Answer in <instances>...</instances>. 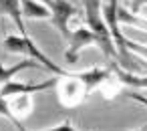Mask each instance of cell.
Wrapping results in <instances>:
<instances>
[{
  "instance_id": "cell-1",
  "label": "cell",
  "mask_w": 147,
  "mask_h": 131,
  "mask_svg": "<svg viewBox=\"0 0 147 131\" xmlns=\"http://www.w3.org/2000/svg\"><path fill=\"white\" fill-rule=\"evenodd\" d=\"M2 47H4V51H8V53H12V55H26L28 59H32V61H36L40 67H45L47 71H51L53 75H57V77H71L73 73L71 71H65L63 67H59L55 61H51L42 51H40V47H36L34 45V41L26 34V36H20V34H8L4 41H2Z\"/></svg>"
},
{
  "instance_id": "cell-2",
  "label": "cell",
  "mask_w": 147,
  "mask_h": 131,
  "mask_svg": "<svg viewBox=\"0 0 147 131\" xmlns=\"http://www.w3.org/2000/svg\"><path fill=\"white\" fill-rule=\"evenodd\" d=\"M85 4V16H87V28L97 36V47L109 57V59H119L115 51L113 36L105 24L103 12H101V0H83Z\"/></svg>"
},
{
  "instance_id": "cell-3",
  "label": "cell",
  "mask_w": 147,
  "mask_h": 131,
  "mask_svg": "<svg viewBox=\"0 0 147 131\" xmlns=\"http://www.w3.org/2000/svg\"><path fill=\"white\" fill-rule=\"evenodd\" d=\"M59 85V77H51L42 83H30V81H24V83H18V81H10V83H4L0 87V97L4 99H10V97H22V95H32V93H42V91H49V89H55Z\"/></svg>"
},
{
  "instance_id": "cell-4",
  "label": "cell",
  "mask_w": 147,
  "mask_h": 131,
  "mask_svg": "<svg viewBox=\"0 0 147 131\" xmlns=\"http://www.w3.org/2000/svg\"><path fill=\"white\" fill-rule=\"evenodd\" d=\"M49 10H51V24L61 32L63 38H69L71 36V28H69V22H71V16L77 14V8L73 6L71 0H51L49 2Z\"/></svg>"
},
{
  "instance_id": "cell-5",
  "label": "cell",
  "mask_w": 147,
  "mask_h": 131,
  "mask_svg": "<svg viewBox=\"0 0 147 131\" xmlns=\"http://www.w3.org/2000/svg\"><path fill=\"white\" fill-rule=\"evenodd\" d=\"M67 41H69V47H67V51H65V61L71 63V65H75V63L79 61L81 49H85V47H89V45H97V36H95L87 26H79L77 30H73Z\"/></svg>"
},
{
  "instance_id": "cell-6",
  "label": "cell",
  "mask_w": 147,
  "mask_h": 131,
  "mask_svg": "<svg viewBox=\"0 0 147 131\" xmlns=\"http://www.w3.org/2000/svg\"><path fill=\"white\" fill-rule=\"evenodd\" d=\"M65 79V77H63ZM87 97V91L83 87V83L77 79V75L73 73L71 77L65 79V83L61 85V99L65 107H77L83 99Z\"/></svg>"
},
{
  "instance_id": "cell-7",
  "label": "cell",
  "mask_w": 147,
  "mask_h": 131,
  "mask_svg": "<svg viewBox=\"0 0 147 131\" xmlns=\"http://www.w3.org/2000/svg\"><path fill=\"white\" fill-rule=\"evenodd\" d=\"M75 75H77V79L83 83V87H85V91H87V95H89L93 89H97V87H101L103 83L109 81L111 71H109V69H101V67H91L89 71H81V73H75Z\"/></svg>"
},
{
  "instance_id": "cell-8",
  "label": "cell",
  "mask_w": 147,
  "mask_h": 131,
  "mask_svg": "<svg viewBox=\"0 0 147 131\" xmlns=\"http://www.w3.org/2000/svg\"><path fill=\"white\" fill-rule=\"evenodd\" d=\"M0 14L8 16L16 24V28L20 30V36H26V26L20 12V0H0Z\"/></svg>"
},
{
  "instance_id": "cell-9",
  "label": "cell",
  "mask_w": 147,
  "mask_h": 131,
  "mask_svg": "<svg viewBox=\"0 0 147 131\" xmlns=\"http://www.w3.org/2000/svg\"><path fill=\"white\" fill-rule=\"evenodd\" d=\"M40 65L36 63V61H32V59H22V61H18V63H14V65H10V67H4L2 63H0V87H2L4 83H10V81H14V77L18 75V73H22V71H26V69H38Z\"/></svg>"
},
{
  "instance_id": "cell-10",
  "label": "cell",
  "mask_w": 147,
  "mask_h": 131,
  "mask_svg": "<svg viewBox=\"0 0 147 131\" xmlns=\"http://www.w3.org/2000/svg\"><path fill=\"white\" fill-rule=\"evenodd\" d=\"M20 12H22V18H26V20L51 18L49 6L42 4V2H38V0H20Z\"/></svg>"
},
{
  "instance_id": "cell-11",
  "label": "cell",
  "mask_w": 147,
  "mask_h": 131,
  "mask_svg": "<svg viewBox=\"0 0 147 131\" xmlns=\"http://www.w3.org/2000/svg\"><path fill=\"white\" fill-rule=\"evenodd\" d=\"M117 20H119V24L123 22V24H131V26H139V28L147 30V22H145L143 18H137L133 12H129V10L123 8V6L117 8Z\"/></svg>"
},
{
  "instance_id": "cell-12",
  "label": "cell",
  "mask_w": 147,
  "mask_h": 131,
  "mask_svg": "<svg viewBox=\"0 0 147 131\" xmlns=\"http://www.w3.org/2000/svg\"><path fill=\"white\" fill-rule=\"evenodd\" d=\"M0 117H4V119H8L10 123H14L16 121V117L12 115V109H10V103L4 99V97H0Z\"/></svg>"
},
{
  "instance_id": "cell-13",
  "label": "cell",
  "mask_w": 147,
  "mask_h": 131,
  "mask_svg": "<svg viewBox=\"0 0 147 131\" xmlns=\"http://www.w3.org/2000/svg\"><path fill=\"white\" fill-rule=\"evenodd\" d=\"M36 131H79L77 127H73L69 121H65V123H61V125H57V127H47V129H36Z\"/></svg>"
},
{
  "instance_id": "cell-14",
  "label": "cell",
  "mask_w": 147,
  "mask_h": 131,
  "mask_svg": "<svg viewBox=\"0 0 147 131\" xmlns=\"http://www.w3.org/2000/svg\"><path fill=\"white\" fill-rule=\"evenodd\" d=\"M125 97H129V99H133V101L141 103L143 107H147V97H143L139 91H125Z\"/></svg>"
},
{
  "instance_id": "cell-15",
  "label": "cell",
  "mask_w": 147,
  "mask_h": 131,
  "mask_svg": "<svg viewBox=\"0 0 147 131\" xmlns=\"http://www.w3.org/2000/svg\"><path fill=\"white\" fill-rule=\"evenodd\" d=\"M135 131H147V127H143V129H135Z\"/></svg>"
}]
</instances>
